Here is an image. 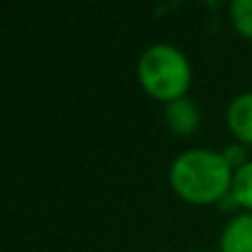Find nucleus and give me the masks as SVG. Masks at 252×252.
Returning a JSON list of instances; mask_svg holds the SVG:
<instances>
[{
	"mask_svg": "<svg viewBox=\"0 0 252 252\" xmlns=\"http://www.w3.org/2000/svg\"><path fill=\"white\" fill-rule=\"evenodd\" d=\"M170 186L188 204H215L230 195L235 170L223 153L208 148L186 151L170 164Z\"/></svg>",
	"mask_w": 252,
	"mask_h": 252,
	"instance_id": "1",
	"label": "nucleus"
},
{
	"mask_svg": "<svg viewBox=\"0 0 252 252\" xmlns=\"http://www.w3.org/2000/svg\"><path fill=\"white\" fill-rule=\"evenodd\" d=\"M137 78L142 89L155 100L173 102L186 97L190 89V62L173 44H153L139 56Z\"/></svg>",
	"mask_w": 252,
	"mask_h": 252,
	"instance_id": "2",
	"label": "nucleus"
},
{
	"mask_svg": "<svg viewBox=\"0 0 252 252\" xmlns=\"http://www.w3.org/2000/svg\"><path fill=\"white\" fill-rule=\"evenodd\" d=\"M164 115L170 133L182 135V137L192 135L197 130V126H199V109L188 97H179V100L168 102L164 109Z\"/></svg>",
	"mask_w": 252,
	"mask_h": 252,
	"instance_id": "3",
	"label": "nucleus"
},
{
	"mask_svg": "<svg viewBox=\"0 0 252 252\" xmlns=\"http://www.w3.org/2000/svg\"><path fill=\"white\" fill-rule=\"evenodd\" d=\"M219 252H252V213L237 215L223 228Z\"/></svg>",
	"mask_w": 252,
	"mask_h": 252,
	"instance_id": "4",
	"label": "nucleus"
},
{
	"mask_svg": "<svg viewBox=\"0 0 252 252\" xmlns=\"http://www.w3.org/2000/svg\"><path fill=\"white\" fill-rule=\"evenodd\" d=\"M228 128L232 130L237 139L246 146L252 144V93H244V95L235 97L228 106L226 113Z\"/></svg>",
	"mask_w": 252,
	"mask_h": 252,
	"instance_id": "5",
	"label": "nucleus"
},
{
	"mask_svg": "<svg viewBox=\"0 0 252 252\" xmlns=\"http://www.w3.org/2000/svg\"><path fill=\"white\" fill-rule=\"evenodd\" d=\"M230 197L235 199L237 206H244V208L252 210V159L235 170Z\"/></svg>",
	"mask_w": 252,
	"mask_h": 252,
	"instance_id": "6",
	"label": "nucleus"
},
{
	"mask_svg": "<svg viewBox=\"0 0 252 252\" xmlns=\"http://www.w3.org/2000/svg\"><path fill=\"white\" fill-rule=\"evenodd\" d=\"M230 20L244 38L252 40V0H235L230 4Z\"/></svg>",
	"mask_w": 252,
	"mask_h": 252,
	"instance_id": "7",
	"label": "nucleus"
},
{
	"mask_svg": "<svg viewBox=\"0 0 252 252\" xmlns=\"http://www.w3.org/2000/svg\"><path fill=\"white\" fill-rule=\"evenodd\" d=\"M223 157H226V161L232 166V170L241 168L244 164H248V146L246 144H230V146L223 151Z\"/></svg>",
	"mask_w": 252,
	"mask_h": 252,
	"instance_id": "8",
	"label": "nucleus"
},
{
	"mask_svg": "<svg viewBox=\"0 0 252 252\" xmlns=\"http://www.w3.org/2000/svg\"><path fill=\"white\" fill-rule=\"evenodd\" d=\"M192 252H208V250H192Z\"/></svg>",
	"mask_w": 252,
	"mask_h": 252,
	"instance_id": "9",
	"label": "nucleus"
}]
</instances>
